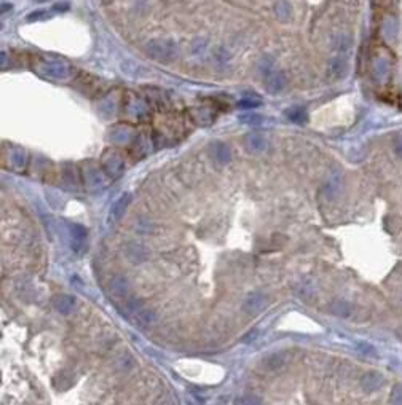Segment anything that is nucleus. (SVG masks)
<instances>
[{
	"label": "nucleus",
	"instance_id": "aec40b11",
	"mask_svg": "<svg viewBox=\"0 0 402 405\" xmlns=\"http://www.w3.org/2000/svg\"><path fill=\"white\" fill-rule=\"evenodd\" d=\"M394 153L402 158V136L396 139V142H394Z\"/></svg>",
	"mask_w": 402,
	"mask_h": 405
},
{
	"label": "nucleus",
	"instance_id": "39448f33",
	"mask_svg": "<svg viewBox=\"0 0 402 405\" xmlns=\"http://www.w3.org/2000/svg\"><path fill=\"white\" fill-rule=\"evenodd\" d=\"M267 306V297L260 294V292H252L246 297L243 302V311L251 316H257L260 315L263 308Z\"/></svg>",
	"mask_w": 402,
	"mask_h": 405
},
{
	"label": "nucleus",
	"instance_id": "f03ea898",
	"mask_svg": "<svg viewBox=\"0 0 402 405\" xmlns=\"http://www.w3.org/2000/svg\"><path fill=\"white\" fill-rule=\"evenodd\" d=\"M125 308H126V313L130 315L131 319L136 321V324L139 327H148L155 322V313L152 309H148L141 300L131 297L126 300Z\"/></svg>",
	"mask_w": 402,
	"mask_h": 405
},
{
	"label": "nucleus",
	"instance_id": "ddd939ff",
	"mask_svg": "<svg viewBox=\"0 0 402 405\" xmlns=\"http://www.w3.org/2000/svg\"><path fill=\"white\" fill-rule=\"evenodd\" d=\"M283 364H284V357H283V354H280V353H274V354H270V356H267L265 359H263V367H265L267 370H278L280 367H283Z\"/></svg>",
	"mask_w": 402,
	"mask_h": 405
},
{
	"label": "nucleus",
	"instance_id": "4468645a",
	"mask_svg": "<svg viewBox=\"0 0 402 405\" xmlns=\"http://www.w3.org/2000/svg\"><path fill=\"white\" fill-rule=\"evenodd\" d=\"M273 11H274V16L280 21H286L291 16V5L287 2H278V4H274Z\"/></svg>",
	"mask_w": 402,
	"mask_h": 405
},
{
	"label": "nucleus",
	"instance_id": "1a4fd4ad",
	"mask_svg": "<svg viewBox=\"0 0 402 405\" xmlns=\"http://www.w3.org/2000/svg\"><path fill=\"white\" fill-rule=\"evenodd\" d=\"M244 147H246L248 152L259 155L267 148V142L260 134H248L244 139Z\"/></svg>",
	"mask_w": 402,
	"mask_h": 405
},
{
	"label": "nucleus",
	"instance_id": "a211bd4d",
	"mask_svg": "<svg viewBox=\"0 0 402 405\" xmlns=\"http://www.w3.org/2000/svg\"><path fill=\"white\" fill-rule=\"evenodd\" d=\"M260 104H262V101L257 99V98H244V99H241L238 102V107H241V109H254V107H259Z\"/></svg>",
	"mask_w": 402,
	"mask_h": 405
},
{
	"label": "nucleus",
	"instance_id": "6ab92c4d",
	"mask_svg": "<svg viewBox=\"0 0 402 405\" xmlns=\"http://www.w3.org/2000/svg\"><path fill=\"white\" fill-rule=\"evenodd\" d=\"M206 46V43L203 42V40H195L193 43H192V51L193 53H200L203 48Z\"/></svg>",
	"mask_w": 402,
	"mask_h": 405
},
{
	"label": "nucleus",
	"instance_id": "9b49d317",
	"mask_svg": "<svg viewBox=\"0 0 402 405\" xmlns=\"http://www.w3.org/2000/svg\"><path fill=\"white\" fill-rule=\"evenodd\" d=\"M211 155L219 165H227L230 160H232V153H230V148L224 142H214L211 145Z\"/></svg>",
	"mask_w": 402,
	"mask_h": 405
},
{
	"label": "nucleus",
	"instance_id": "7ed1b4c3",
	"mask_svg": "<svg viewBox=\"0 0 402 405\" xmlns=\"http://www.w3.org/2000/svg\"><path fill=\"white\" fill-rule=\"evenodd\" d=\"M40 69L43 75L56 80H64L71 74V66L59 57H45L40 63Z\"/></svg>",
	"mask_w": 402,
	"mask_h": 405
},
{
	"label": "nucleus",
	"instance_id": "f257e3e1",
	"mask_svg": "<svg viewBox=\"0 0 402 405\" xmlns=\"http://www.w3.org/2000/svg\"><path fill=\"white\" fill-rule=\"evenodd\" d=\"M144 50L148 57L158 63H171L177 56V45L172 40H150Z\"/></svg>",
	"mask_w": 402,
	"mask_h": 405
},
{
	"label": "nucleus",
	"instance_id": "423d86ee",
	"mask_svg": "<svg viewBox=\"0 0 402 405\" xmlns=\"http://www.w3.org/2000/svg\"><path fill=\"white\" fill-rule=\"evenodd\" d=\"M69 236H71V247L74 252L82 254L85 251L86 244V228L78 225V224H71L69 225Z\"/></svg>",
	"mask_w": 402,
	"mask_h": 405
},
{
	"label": "nucleus",
	"instance_id": "20e7f679",
	"mask_svg": "<svg viewBox=\"0 0 402 405\" xmlns=\"http://www.w3.org/2000/svg\"><path fill=\"white\" fill-rule=\"evenodd\" d=\"M102 168H104L107 176H110L112 179H117L125 169V163L117 150H107L104 153V157H102Z\"/></svg>",
	"mask_w": 402,
	"mask_h": 405
},
{
	"label": "nucleus",
	"instance_id": "dca6fc26",
	"mask_svg": "<svg viewBox=\"0 0 402 405\" xmlns=\"http://www.w3.org/2000/svg\"><path fill=\"white\" fill-rule=\"evenodd\" d=\"M10 163L15 169H22L26 165V157L21 148H13V153L10 157Z\"/></svg>",
	"mask_w": 402,
	"mask_h": 405
},
{
	"label": "nucleus",
	"instance_id": "412c9836",
	"mask_svg": "<svg viewBox=\"0 0 402 405\" xmlns=\"http://www.w3.org/2000/svg\"><path fill=\"white\" fill-rule=\"evenodd\" d=\"M243 121L246 123H259L260 121V117H256V115H249V117H241Z\"/></svg>",
	"mask_w": 402,
	"mask_h": 405
},
{
	"label": "nucleus",
	"instance_id": "5701e85b",
	"mask_svg": "<svg viewBox=\"0 0 402 405\" xmlns=\"http://www.w3.org/2000/svg\"><path fill=\"white\" fill-rule=\"evenodd\" d=\"M252 397H246L244 400H236V403H259L260 400H251Z\"/></svg>",
	"mask_w": 402,
	"mask_h": 405
},
{
	"label": "nucleus",
	"instance_id": "0eeeda50",
	"mask_svg": "<svg viewBox=\"0 0 402 405\" xmlns=\"http://www.w3.org/2000/svg\"><path fill=\"white\" fill-rule=\"evenodd\" d=\"M109 292L113 298H126L130 294V283L125 276H112L109 281Z\"/></svg>",
	"mask_w": 402,
	"mask_h": 405
},
{
	"label": "nucleus",
	"instance_id": "2eb2a0df",
	"mask_svg": "<svg viewBox=\"0 0 402 405\" xmlns=\"http://www.w3.org/2000/svg\"><path fill=\"white\" fill-rule=\"evenodd\" d=\"M130 201H131V196L128 193H125L117 203H115V206H113V215L117 217V219H120L125 214L126 207L130 206Z\"/></svg>",
	"mask_w": 402,
	"mask_h": 405
},
{
	"label": "nucleus",
	"instance_id": "6e6552de",
	"mask_svg": "<svg viewBox=\"0 0 402 405\" xmlns=\"http://www.w3.org/2000/svg\"><path fill=\"white\" fill-rule=\"evenodd\" d=\"M265 77V88L270 92H280L284 88V75L281 71H276V69H268V71L263 74Z\"/></svg>",
	"mask_w": 402,
	"mask_h": 405
},
{
	"label": "nucleus",
	"instance_id": "9d476101",
	"mask_svg": "<svg viewBox=\"0 0 402 405\" xmlns=\"http://www.w3.org/2000/svg\"><path fill=\"white\" fill-rule=\"evenodd\" d=\"M125 256L133 263H142L144 260H147V251L141 244L130 242V244L125 247Z\"/></svg>",
	"mask_w": 402,
	"mask_h": 405
},
{
	"label": "nucleus",
	"instance_id": "f3484780",
	"mask_svg": "<svg viewBox=\"0 0 402 405\" xmlns=\"http://www.w3.org/2000/svg\"><path fill=\"white\" fill-rule=\"evenodd\" d=\"M286 115L289 117L291 121L294 123H303L306 120V113L302 107H294V109H289L286 112Z\"/></svg>",
	"mask_w": 402,
	"mask_h": 405
},
{
	"label": "nucleus",
	"instance_id": "4be33fe9",
	"mask_svg": "<svg viewBox=\"0 0 402 405\" xmlns=\"http://www.w3.org/2000/svg\"><path fill=\"white\" fill-rule=\"evenodd\" d=\"M256 333H257V330H252V332H249V333H248V335H249V337H246V338H244L243 341H251V340H254V338L257 337V335H256Z\"/></svg>",
	"mask_w": 402,
	"mask_h": 405
},
{
	"label": "nucleus",
	"instance_id": "f8f14e48",
	"mask_svg": "<svg viewBox=\"0 0 402 405\" xmlns=\"http://www.w3.org/2000/svg\"><path fill=\"white\" fill-rule=\"evenodd\" d=\"M54 308L57 313L61 315H69L72 313L75 308V297L72 295H57L54 298Z\"/></svg>",
	"mask_w": 402,
	"mask_h": 405
}]
</instances>
